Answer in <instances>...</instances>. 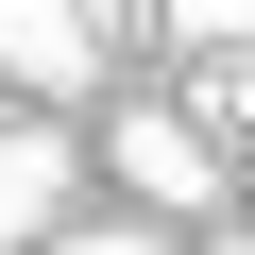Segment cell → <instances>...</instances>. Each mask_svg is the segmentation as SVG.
Wrapping results in <instances>:
<instances>
[{"label": "cell", "mask_w": 255, "mask_h": 255, "mask_svg": "<svg viewBox=\"0 0 255 255\" xmlns=\"http://www.w3.org/2000/svg\"><path fill=\"white\" fill-rule=\"evenodd\" d=\"M102 170L136 187L153 221H170V204H221V136H204V119H170V102H136V119H119V136H102Z\"/></svg>", "instance_id": "1"}, {"label": "cell", "mask_w": 255, "mask_h": 255, "mask_svg": "<svg viewBox=\"0 0 255 255\" xmlns=\"http://www.w3.org/2000/svg\"><path fill=\"white\" fill-rule=\"evenodd\" d=\"M221 255H255V238H221Z\"/></svg>", "instance_id": "7"}, {"label": "cell", "mask_w": 255, "mask_h": 255, "mask_svg": "<svg viewBox=\"0 0 255 255\" xmlns=\"http://www.w3.org/2000/svg\"><path fill=\"white\" fill-rule=\"evenodd\" d=\"M170 34H204V51H238V34H255V0H170Z\"/></svg>", "instance_id": "4"}, {"label": "cell", "mask_w": 255, "mask_h": 255, "mask_svg": "<svg viewBox=\"0 0 255 255\" xmlns=\"http://www.w3.org/2000/svg\"><path fill=\"white\" fill-rule=\"evenodd\" d=\"M85 51H102L85 0H0V85H85Z\"/></svg>", "instance_id": "2"}, {"label": "cell", "mask_w": 255, "mask_h": 255, "mask_svg": "<svg viewBox=\"0 0 255 255\" xmlns=\"http://www.w3.org/2000/svg\"><path fill=\"white\" fill-rule=\"evenodd\" d=\"M51 255H170L153 221H85V238H51Z\"/></svg>", "instance_id": "6"}, {"label": "cell", "mask_w": 255, "mask_h": 255, "mask_svg": "<svg viewBox=\"0 0 255 255\" xmlns=\"http://www.w3.org/2000/svg\"><path fill=\"white\" fill-rule=\"evenodd\" d=\"M68 170H85V153L51 136V119H17V136H0V238H51V221H68Z\"/></svg>", "instance_id": "3"}, {"label": "cell", "mask_w": 255, "mask_h": 255, "mask_svg": "<svg viewBox=\"0 0 255 255\" xmlns=\"http://www.w3.org/2000/svg\"><path fill=\"white\" fill-rule=\"evenodd\" d=\"M204 136H255V68H221V85H204Z\"/></svg>", "instance_id": "5"}]
</instances>
